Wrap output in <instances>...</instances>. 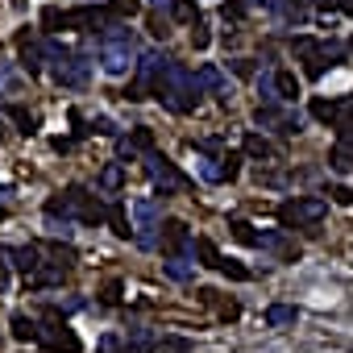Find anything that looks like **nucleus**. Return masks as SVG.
Here are the masks:
<instances>
[{"label": "nucleus", "instance_id": "nucleus-1", "mask_svg": "<svg viewBox=\"0 0 353 353\" xmlns=\"http://www.w3.org/2000/svg\"><path fill=\"white\" fill-rule=\"evenodd\" d=\"M154 96L170 108V112H192L200 104V88H196V75L183 67V63H170L154 88Z\"/></svg>", "mask_w": 353, "mask_h": 353}, {"label": "nucleus", "instance_id": "nucleus-2", "mask_svg": "<svg viewBox=\"0 0 353 353\" xmlns=\"http://www.w3.org/2000/svg\"><path fill=\"white\" fill-rule=\"evenodd\" d=\"M129 67H137V46L133 34L121 26H108L100 38V71L104 75H129Z\"/></svg>", "mask_w": 353, "mask_h": 353}, {"label": "nucleus", "instance_id": "nucleus-3", "mask_svg": "<svg viewBox=\"0 0 353 353\" xmlns=\"http://www.w3.org/2000/svg\"><path fill=\"white\" fill-rule=\"evenodd\" d=\"M324 212H328V204H324L320 196H295V200H283V204H279L283 229H307V225H316Z\"/></svg>", "mask_w": 353, "mask_h": 353}, {"label": "nucleus", "instance_id": "nucleus-4", "mask_svg": "<svg viewBox=\"0 0 353 353\" xmlns=\"http://www.w3.org/2000/svg\"><path fill=\"white\" fill-rule=\"evenodd\" d=\"M145 174L154 179V188H158V196H179V192H188V179L179 170H174V162L166 158V154H158V150H150L145 158Z\"/></svg>", "mask_w": 353, "mask_h": 353}, {"label": "nucleus", "instance_id": "nucleus-5", "mask_svg": "<svg viewBox=\"0 0 353 353\" xmlns=\"http://www.w3.org/2000/svg\"><path fill=\"white\" fill-rule=\"evenodd\" d=\"M129 216H133V237L141 250H154L158 245V229H162V212L154 200H133L129 204Z\"/></svg>", "mask_w": 353, "mask_h": 353}, {"label": "nucleus", "instance_id": "nucleus-6", "mask_svg": "<svg viewBox=\"0 0 353 353\" xmlns=\"http://www.w3.org/2000/svg\"><path fill=\"white\" fill-rule=\"evenodd\" d=\"M162 254L166 258H196V241L183 221H162Z\"/></svg>", "mask_w": 353, "mask_h": 353}, {"label": "nucleus", "instance_id": "nucleus-7", "mask_svg": "<svg viewBox=\"0 0 353 353\" xmlns=\"http://www.w3.org/2000/svg\"><path fill=\"white\" fill-rule=\"evenodd\" d=\"M254 121H258L262 129H279L283 137H295V133L303 129V117H299V112H283L279 104H258Z\"/></svg>", "mask_w": 353, "mask_h": 353}, {"label": "nucleus", "instance_id": "nucleus-8", "mask_svg": "<svg viewBox=\"0 0 353 353\" xmlns=\"http://www.w3.org/2000/svg\"><path fill=\"white\" fill-rule=\"evenodd\" d=\"M88 59L83 54H63V59H54L50 63V75H54V83H63V88H83L88 83Z\"/></svg>", "mask_w": 353, "mask_h": 353}, {"label": "nucleus", "instance_id": "nucleus-9", "mask_svg": "<svg viewBox=\"0 0 353 353\" xmlns=\"http://www.w3.org/2000/svg\"><path fill=\"white\" fill-rule=\"evenodd\" d=\"M38 341H42L50 353H79V349H83V345H79V336H75L67 324H59V320L38 324Z\"/></svg>", "mask_w": 353, "mask_h": 353}, {"label": "nucleus", "instance_id": "nucleus-10", "mask_svg": "<svg viewBox=\"0 0 353 353\" xmlns=\"http://www.w3.org/2000/svg\"><path fill=\"white\" fill-rule=\"evenodd\" d=\"M170 67V59H162L158 50H145V54H137V88L145 92V96H154V88H158V79H162V71Z\"/></svg>", "mask_w": 353, "mask_h": 353}, {"label": "nucleus", "instance_id": "nucleus-11", "mask_svg": "<svg viewBox=\"0 0 353 353\" xmlns=\"http://www.w3.org/2000/svg\"><path fill=\"white\" fill-rule=\"evenodd\" d=\"M291 46H295V54L303 59L307 75H312V79H320V75H324V67H328V59H324V42H316V38H295Z\"/></svg>", "mask_w": 353, "mask_h": 353}, {"label": "nucleus", "instance_id": "nucleus-12", "mask_svg": "<svg viewBox=\"0 0 353 353\" xmlns=\"http://www.w3.org/2000/svg\"><path fill=\"white\" fill-rule=\"evenodd\" d=\"M17 46H21V67H26L30 75H38V71H42V59H46V42H42L34 30H21V34H17Z\"/></svg>", "mask_w": 353, "mask_h": 353}, {"label": "nucleus", "instance_id": "nucleus-13", "mask_svg": "<svg viewBox=\"0 0 353 353\" xmlns=\"http://www.w3.org/2000/svg\"><path fill=\"white\" fill-rule=\"evenodd\" d=\"M5 258H13V266H17L26 279L42 270V250H38V245H17V250H9Z\"/></svg>", "mask_w": 353, "mask_h": 353}, {"label": "nucleus", "instance_id": "nucleus-14", "mask_svg": "<svg viewBox=\"0 0 353 353\" xmlns=\"http://www.w3.org/2000/svg\"><path fill=\"white\" fill-rule=\"evenodd\" d=\"M196 88L200 92H221V100L229 104V92H225V75H221V67H200V75H196Z\"/></svg>", "mask_w": 353, "mask_h": 353}, {"label": "nucleus", "instance_id": "nucleus-15", "mask_svg": "<svg viewBox=\"0 0 353 353\" xmlns=\"http://www.w3.org/2000/svg\"><path fill=\"white\" fill-rule=\"evenodd\" d=\"M241 150H245L250 158H258V162H270V158H274V145H270V141H266L262 133H245Z\"/></svg>", "mask_w": 353, "mask_h": 353}, {"label": "nucleus", "instance_id": "nucleus-16", "mask_svg": "<svg viewBox=\"0 0 353 353\" xmlns=\"http://www.w3.org/2000/svg\"><path fill=\"white\" fill-rule=\"evenodd\" d=\"M129 353H154L158 349V336L150 328H129V341H125Z\"/></svg>", "mask_w": 353, "mask_h": 353}, {"label": "nucleus", "instance_id": "nucleus-17", "mask_svg": "<svg viewBox=\"0 0 353 353\" xmlns=\"http://www.w3.org/2000/svg\"><path fill=\"white\" fill-rule=\"evenodd\" d=\"M196 170H200V179L208 183H225L229 174H225V158H196Z\"/></svg>", "mask_w": 353, "mask_h": 353}, {"label": "nucleus", "instance_id": "nucleus-18", "mask_svg": "<svg viewBox=\"0 0 353 353\" xmlns=\"http://www.w3.org/2000/svg\"><path fill=\"white\" fill-rule=\"evenodd\" d=\"M100 192H121V183H125V162H108L104 170H100Z\"/></svg>", "mask_w": 353, "mask_h": 353}, {"label": "nucleus", "instance_id": "nucleus-19", "mask_svg": "<svg viewBox=\"0 0 353 353\" xmlns=\"http://www.w3.org/2000/svg\"><path fill=\"white\" fill-rule=\"evenodd\" d=\"M295 320H299V312H295L291 303H270V307H266V324H270V328H287V324H295Z\"/></svg>", "mask_w": 353, "mask_h": 353}, {"label": "nucleus", "instance_id": "nucleus-20", "mask_svg": "<svg viewBox=\"0 0 353 353\" xmlns=\"http://www.w3.org/2000/svg\"><path fill=\"white\" fill-rule=\"evenodd\" d=\"M79 221H83V225H100V221H108V208H104L96 196H88V200L79 204Z\"/></svg>", "mask_w": 353, "mask_h": 353}, {"label": "nucleus", "instance_id": "nucleus-21", "mask_svg": "<svg viewBox=\"0 0 353 353\" xmlns=\"http://www.w3.org/2000/svg\"><path fill=\"white\" fill-rule=\"evenodd\" d=\"M328 166H332L336 174H353V145H345V141H341V145L328 154Z\"/></svg>", "mask_w": 353, "mask_h": 353}, {"label": "nucleus", "instance_id": "nucleus-22", "mask_svg": "<svg viewBox=\"0 0 353 353\" xmlns=\"http://www.w3.org/2000/svg\"><path fill=\"white\" fill-rule=\"evenodd\" d=\"M312 117H316V121H324V125H336L341 104H336V100H320V96H316V100H312Z\"/></svg>", "mask_w": 353, "mask_h": 353}, {"label": "nucleus", "instance_id": "nucleus-23", "mask_svg": "<svg viewBox=\"0 0 353 353\" xmlns=\"http://www.w3.org/2000/svg\"><path fill=\"white\" fill-rule=\"evenodd\" d=\"M108 13H112V21H129L141 13V0H108Z\"/></svg>", "mask_w": 353, "mask_h": 353}, {"label": "nucleus", "instance_id": "nucleus-24", "mask_svg": "<svg viewBox=\"0 0 353 353\" xmlns=\"http://www.w3.org/2000/svg\"><path fill=\"white\" fill-rule=\"evenodd\" d=\"M274 88H279V104L299 96V79H295L291 71H279V75H274Z\"/></svg>", "mask_w": 353, "mask_h": 353}, {"label": "nucleus", "instance_id": "nucleus-25", "mask_svg": "<svg viewBox=\"0 0 353 353\" xmlns=\"http://www.w3.org/2000/svg\"><path fill=\"white\" fill-rule=\"evenodd\" d=\"M108 225H112V233H117V237H129V233H133L125 204H112V208H108Z\"/></svg>", "mask_w": 353, "mask_h": 353}, {"label": "nucleus", "instance_id": "nucleus-26", "mask_svg": "<svg viewBox=\"0 0 353 353\" xmlns=\"http://www.w3.org/2000/svg\"><path fill=\"white\" fill-rule=\"evenodd\" d=\"M42 30H50V34L67 30V13H63V9H54V5H46V9H42Z\"/></svg>", "mask_w": 353, "mask_h": 353}, {"label": "nucleus", "instance_id": "nucleus-27", "mask_svg": "<svg viewBox=\"0 0 353 353\" xmlns=\"http://www.w3.org/2000/svg\"><path fill=\"white\" fill-rule=\"evenodd\" d=\"M196 254L204 258V266H216V270H221V262H225V258H221V250H216V241H208V237H200V241H196Z\"/></svg>", "mask_w": 353, "mask_h": 353}, {"label": "nucleus", "instance_id": "nucleus-28", "mask_svg": "<svg viewBox=\"0 0 353 353\" xmlns=\"http://www.w3.org/2000/svg\"><path fill=\"white\" fill-rule=\"evenodd\" d=\"M13 336H17V341H38V324L17 312V316H13Z\"/></svg>", "mask_w": 353, "mask_h": 353}, {"label": "nucleus", "instance_id": "nucleus-29", "mask_svg": "<svg viewBox=\"0 0 353 353\" xmlns=\"http://www.w3.org/2000/svg\"><path fill=\"white\" fill-rule=\"evenodd\" d=\"M174 21H188V26H196L200 21V9H196V0H174Z\"/></svg>", "mask_w": 353, "mask_h": 353}, {"label": "nucleus", "instance_id": "nucleus-30", "mask_svg": "<svg viewBox=\"0 0 353 353\" xmlns=\"http://www.w3.org/2000/svg\"><path fill=\"white\" fill-rule=\"evenodd\" d=\"M258 96H262V104H279V88H274V75L270 71L258 75Z\"/></svg>", "mask_w": 353, "mask_h": 353}, {"label": "nucleus", "instance_id": "nucleus-31", "mask_svg": "<svg viewBox=\"0 0 353 353\" xmlns=\"http://www.w3.org/2000/svg\"><path fill=\"white\" fill-rule=\"evenodd\" d=\"M166 274L179 279V283H188V279H192V262H188V258H166Z\"/></svg>", "mask_w": 353, "mask_h": 353}, {"label": "nucleus", "instance_id": "nucleus-32", "mask_svg": "<svg viewBox=\"0 0 353 353\" xmlns=\"http://www.w3.org/2000/svg\"><path fill=\"white\" fill-rule=\"evenodd\" d=\"M9 117H13V125H17L21 133H34V117H30V108H21V104H9Z\"/></svg>", "mask_w": 353, "mask_h": 353}, {"label": "nucleus", "instance_id": "nucleus-33", "mask_svg": "<svg viewBox=\"0 0 353 353\" xmlns=\"http://www.w3.org/2000/svg\"><path fill=\"white\" fill-rule=\"evenodd\" d=\"M141 158V150L133 145V137H121L117 141V162H137Z\"/></svg>", "mask_w": 353, "mask_h": 353}, {"label": "nucleus", "instance_id": "nucleus-34", "mask_svg": "<svg viewBox=\"0 0 353 353\" xmlns=\"http://www.w3.org/2000/svg\"><path fill=\"white\" fill-rule=\"evenodd\" d=\"M133 145H137V150H141V158H145V154L154 150V133H150L145 125H137V129H133Z\"/></svg>", "mask_w": 353, "mask_h": 353}, {"label": "nucleus", "instance_id": "nucleus-35", "mask_svg": "<svg viewBox=\"0 0 353 353\" xmlns=\"http://www.w3.org/2000/svg\"><path fill=\"white\" fill-rule=\"evenodd\" d=\"M221 274H229L233 283H241V279H250V270H245L241 262H233V258H225V262H221Z\"/></svg>", "mask_w": 353, "mask_h": 353}, {"label": "nucleus", "instance_id": "nucleus-36", "mask_svg": "<svg viewBox=\"0 0 353 353\" xmlns=\"http://www.w3.org/2000/svg\"><path fill=\"white\" fill-rule=\"evenodd\" d=\"M229 229H233V237H237V241H245V245H254V237H258V233H254V225H245V221H233Z\"/></svg>", "mask_w": 353, "mask_h": 353}, {"label": "nucleus", "instance_id": "nucleus-37", "mask_svg": "<svg viewBox=\"0 0 353 353\" xmlns=\"http://www.w3.org/2000/svg\"><path fill=\"white\" fill-rule=\"evenodd\" d=\"M229 21H241L245 17V0H225V9H221Z\"/></svg>", "mask_w": 353, "mask_h": 353}, {"label": "nucleus", "instance_id": "nucleus-38", "mask_svg": "<svg viewBox=\"0 0 353 353\" xmlns=\"http://www.w3.org/2000/svg\"><path fill=\"white\" fill-rule=\"evenodd\" d=\"M208 42H212V34L196 21V30H192V46H196V50H208Z\"/></svg>", "mask_w": 353, "mask_h": 353}, {"label": "nucleus", "instance_id": "nucleus-39", "mask_svg": "<svg viewBox=\"0 0 353 353\" xmlns=\"http://www.w3.org/2000/svg\"><path fill=\"white\" fill-rule=\"evenodd\" d=\"M158 349H166V353H188L192 345H188V341H179V336H170V341H158Z\"/></svg>", "mask_w": 353, "mask_h": 353}, {"label": "nucleus", "instance_id": "nucleus-40", "mask_svg": "<svg viewBox=\"0 0 353 353\" xmlns=\"http://www.w3.org/2000/svg\"><path fill=\"white\" fill-rule=\"evenodd\" d=\"M92 129H96V133H104V137H117V125H112L108 117H96V121H92Z\"/></svg>", "mask_w": 353, "mask_h": 353}, {"label": "nucleus", "instance_id": "nucleus-41", "mask_svg": "<svg viewBox=\"0 0 353 353\" xmlns=\"http://www.w3.org/2000/svg\"><path fill=\"white\" fill-rule=\"evenodd\" d=\"M237 170H241V154H225V174L237 179Z\"/></svg>", "mask_w": 353, "mask_h": 353}, {"label": "nucleus", "instance_id": "nucleus-42", "mask_svg": "<svg viewBox=\"0 0 353 353\" xmlns=\"http://www.w3.org/2000/svg\"><path fill=\"white\" fill-rule=\"evenodd\" d=\"M196 150L200 154H212V150H221V137H204V141H196Z\"/></svg>", "mask_w": 353, "mask_h": 353}, {"label": "nucleus", "instance_id": "nucleus-43", "mask_svg": "<svg viewBox=\"0 0 353 353\" xmlns=\"http://www.w3.org/2000/svg\"><path fill=\"white\" fill-rule=\"evenodd\" d=\"M328 196H332V200H336V204H353V192H349V188H332V192H328Z\"/></svg>", "mask_w": 353, "mask_h": 353}, {"label": "nucleus", "instance_id": "nucleus-44", "mask_svg": "<svg viewBox=\"0 0 353 353\" xmlns=\"http://www.w3.org/2000/svg\"><path fill=\"white\" fill-rule=\"evenodd\" d=\"M117 349H121V341H117L112 332H108V336H100V353H117Z\"/></svg>", "mask_w": 353, "mask_h": 353}, {"label": "nucleus", "instance_id": "nucleus-45", "mask_svg": "<svg viewBox=\"0 0 353 353\" xmlns=\"http://www.w3.org/2000/svg\"><path fill=\"white\" fill-rule=\"evenodd\" d=\"M150 30H154V38H166V34H170V30H166V17H154Z\"/></svg>", "mask_w": 353, "mask_h": 353}, {"label": "nucleus", "instance_id": "nucleus-46", "mask_svg": "<svg viewBox=\"0 0 353 353\" xmlns=\"http://www.w3.org/2000/svg\"><path fill=\"white\" fill-rule=\"evenodd\" d=\"M233 71H237V75H254V63H250V59H233Z\"/></svg>", "mask_w": 353, "mask_h": 353}, {"label": "nucleus", "instance_id": "nucleus-47", "mask_svg": "<svg viewBox=\"0 0 353 353\" xmlns=\"http://www.w3.org/2000/svg\"><path fill=\"white\" fill-rule=\"evenodd\" d=\"M9 287V262H5V254H0V291Z\"/></svg>", "mask_w": 353, "mask_h": 353}, {"label": "nucleus", "instance_id": "nucleus-48", "mask_svg": "<svg viewBox=\"0 0 353 353\" xmlns=\"http://www.w3.org/2000/svg\"><path fill=\"white\" fill-rule=\"evenodd\" d=\"M104 299H108V303H117V299H121V287H117V283H108V291H104Z\"/></svg>", "mask_w": 353, "mask_h": 353}, {"label": "nucleus", "instance_id": "nucleus-49", "mask_svg": "<svg viewBox=\"0 0 353 353\" xmlns=\"http://www.w3.org/2000/svg\"><path fill=\"white\" fill-rule=\"evenodd\" d=\"M150 5H154L158 13H170V9H174V0H150Z\"/></svg>", "mask_w": 353, "mask_h": 353}, {"label": "nucleus", "instance_id": "nucleus-50", "mask_svg": "<svg viewBox=\"0 0 353 353\" xmlns=\"http://www.w3.org/2000/svg\"><path fill=\"white\" fill-rule=\"evenodd\" d=\"M332 5H336L341 13H353V0H332Z\"/></svg>", "mask_w": 353, "mask_h": 353}, {"label": "nucleus", "instance_id": "nucleus-51", "mask_svg": "<svg viewBox=\"0 0 353 353\" xmlns=\"http://www.w3.org/2000/svg\"><path fill=\"white\" fill-rule=\"evenodd\" d=\"M5 216H9V208H5V204H0V221H5Z\"/></svg>", "mask_w": 353, "mask_h": 353}, {"label": "nucleus", "instance_id": "nucleus-52", "mask_svg": "<svg viewBox=\"0 0 353 353\" xmlns=\"http://www.w3.org/2000/svg\"><path fill=\"white\" fill-rule=\"evenodd\" d=\"M349 54H353V38H349Z\"/></svg>", "mask_w": 353, "mask_h": 353}]
</instances>
